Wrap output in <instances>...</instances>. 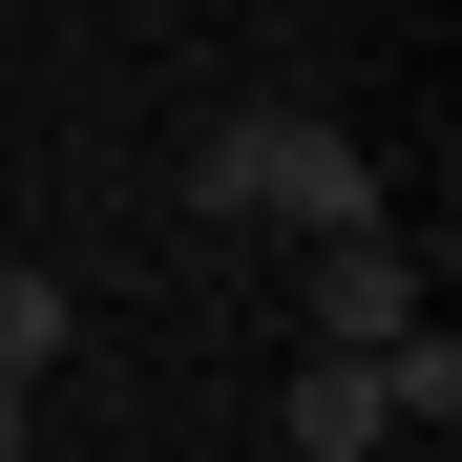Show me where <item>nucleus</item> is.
Returning a JSON list of instances; mask_svg holds the SVG:
<instances>
[{"label":"nucleus","mask_w":462,"mask_h":462,"mask_svg":"<svg viewBox=\"0 0 462 462\" xmlns=\"http://www.w3.org/2000/svg\"><path fill=\"white\" fill-rule=\"evenodd\" d=\"M378 420H420V441L462 420V337H441V316H420V337H378Z\"/></svg>","instance_id":"nucleus-5"},{"label":"nucleus","mask_w":462,"mask_h":462,"mask_svg":"<svg viewBox=\"0 0 462 462\" xmlns=\"http://www.w3.org/2000/svg\"><path fill=\"white\" fill-rule=\"evenodd\" d=\"M294 294H316V337H337V357L420 337V253H400V210H378V231H294Z\"/></svg>","instance_id":"nucleus-2"},{"label":"nucleus","mask_w":462,"mask_h":462,"mask_svg":"<svg viewBox=\"0 0 462 462\" xmlns=\"http://www.w3.org/2000/svg\"><path fill=\"white\" fill-rule=\"evenodd\" d=\"M378 441H400V420H378V357H294V462H378Z\"/></svg>","instance_id":"nucleus-3"},{"label":"nucleus","mask_w":462,"mask_h":462,"mask_svg":"<svg viewBox=\"0 0 462 462\" xmlns=\"http://www.w3.org/2000/svg\"><path fill=\"white\" fill-rule=\"evenodd\" d=\"M0 462H22V378H0Z\"/></svg>","instance_id":"nucleus-6"},{"label":"nucleus","mask_w":462,"mask_h":462,"mask_svg":"<svg viewBox=\"0 0 462 462\" xmlns=\"http://www.w3.org/2000/svg\"><path fill=\"white\" fill-rule=\"evenodd\" d=\"M189 210L210 231H378V147L316 126V106H231L189 147Z\"/></svg>","instance_id":"nucleus-1"},{"label":"nucleus","mask_w":462,"mask_h":462,"mask_svg":"<svg viewBox=\"0 0 462 462\" xmlns=\"http://www.w3.org/2000/svg\"><path fill=\"white\" fill-rule=\"evenodd\" d=\"M63 357H85V294H63V273H0V378H22V400H42Z\"/></svg>","instance_id":"nucleus-4"}]
</instances>
